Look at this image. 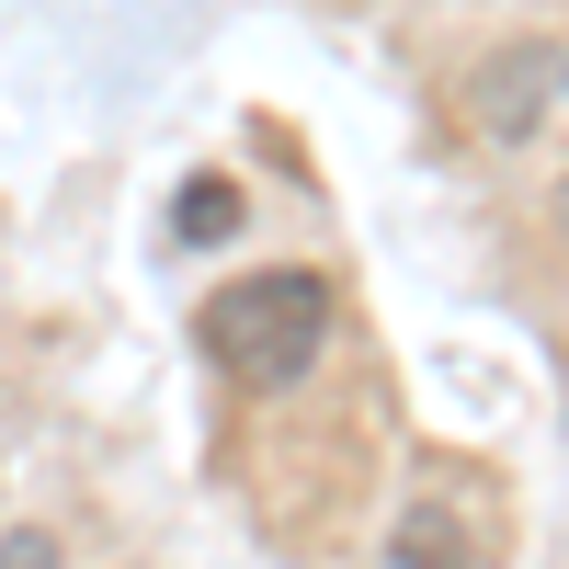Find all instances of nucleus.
I'll use <instances>...</instances> for the list:
<instances>
[{
    "mask_svg": "<svg viewBox=\"0 0 569 569\" xmlns=\"http://www.w3.org/2000/svg\"><path fill=\"white\" fill-rule=\"evenodd\" d=\"M194 330H206L217 376H240V388H297V376L319 365V342H330V273L262 262L240 284H217Z\"/></svg>",
    "mask_w": 569,
    "mask_h": 569,
    "instance_id": "f257e3e1",
    "label": "nucleus"
},
{
    "mask_svg": "<svg viewBox=\"0 0 569 569\" xmlns=\"http://www.w3.org/2000/svg\"><path fill=\"white\" fill-rule=\"evenodd\" d=\"M547 91H558V58L547 46H501V58L479 69V91H467V114H479V137H536V114H547Z\"/></svg>",
    "mask_w": 569,
    "mask_h": 569,
    "instance_id": "f03ea898",
    "label": "nucleus"
},
{
    "mask_svg": "<svg viewBox=\"0 0 569 569\" xmlns=\"http://www.w3.org/2000/svg\"><path fill=\"white\" fill-rule=\"evenodd\" d=\"M388 569H479V547H467V525L445 501H410L388 525Z\"/></svg>",
    "mask_w": 569,
    "mask_h": 569,
    "instance_id": "7ed1b4c3",
    "label": "nucleus"
},
{
    "mask_svg": "<svg viewBox=\"0 0 569 569\" xmlns=\"http://www.w3.org/2000/svg\"><path fill=\"white\" fill-rule=\"evenodd\" d=\"M171 228H182V240H228V228H240V182H217V171L182 182V217Z\"/></svg>",
    "mask_w": 569,
    "mask_h": 569,
    "instance_id": "20e7f679",
    "label": "nucleus"
},
{
    "mask_svg": "<svg viewBox=\"0 0 569 569\" xmlns=\"http://www.w3.org/2000/svg\"><path fill=\"white\" fill-rule=\"evenodd\" d=\"M0 569H58V536H34V525L0 536Z\"/></svg>",
    "mask_w": 569,
    "mask_h": 569,
    "instance_id": "39448f33",
    "label": "nucleus"
},
{
    "mask_svg": "<svg viewBox=\"0 0 569 569\" xmlns=\"http://www.w3.org/2000/svg\"><path fill=\"white\" fill-rule=\"evenodd\" d=\"M558 228H569V182H558Z\"/></svg>",
    "mask_w": 569,
    "mask_h": 569,
    "instance_id": "423d86ee",
    "label": "nucleus"
},
{
    "mask_svg": "<svg viewBox=\"0 0 569 569\" xmlns=\"http://www.w3.org/2000/svg\"><path fill=\"white\" fill-rule=\"evenodd\" d=\"M558 91H569V58H558Z\"/></svg>",
    "mask_w": 569,
    "mask_h": 569,
    "instance_id": "0eeeda50",
    "label": "nucleus"
}]
</instances>
